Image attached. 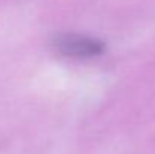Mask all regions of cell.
Masks as SVG:
<instances>
[{
  "label": "cell",
  "instance_id": "1",
  "mask_svg": "<svg viewBox=\"0 0 155 154\" xmlns=\"http://www.w3.org/2000/svg\"><path fill=\"white\" fill-rule=\"evenodd\" d=\"M53 47L66 57H97L104 51L105 46L101 39L81 33H60L54 38Z\"/></svg>",
  "mask_w": 155,
  "mask_h": 154
}]
</instances>
